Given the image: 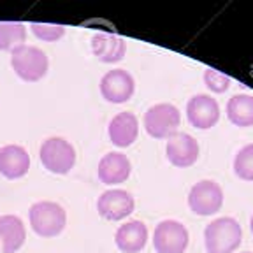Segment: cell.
<instances>
[{
    "instance_id": "21",
    "label": "cell",
    "mask_w": 253,
    "mask_h": 253,
    "mask_svg": "<svg viewBox=\"0 0 253 253\" xmlns=\"http://www.w3.org/2000/svg\"><path fill=\"white\" fill-rule=\"evenodd\" d=\"M30 28L37 39L47 41V42H55V41L62 39L63 34H65V27H63V25L30 23Z\"/></svg>"
},
{
    "instance_id": "24",
    "label": "cell",
    "mask_w": 253,
    "mask_h": 253,
    "mask_svg": "<svg viewBox=\"0 0 253 253\" xmlns=\"http://www.w3.org/2000/svg\"><path fill=\"white\" fill-rule=\"evenodd\" d=\"M243 253H252V252H243Z\"/></svg>"
},
{
    "instance_id": "4",
    "label": "cell",
    "mask_w": 253,
    "mask_h": 253,
    "mask_svg": "<svg viewBox=\"0 0 253 253\" xmlns=\"http://www.w3.org/2000/svg\"><path fill=\"white\" fill-rule=\"evenodd\" d=\"M144 128L155 139H170L181 123L179 109L172 104H155L144 113Z\"/></svg>"
},
{
    "instance_id": "12",
    "label": "cell",
    "mask_w": 253,
    "mask_h": 253,
    "mask_svg": "<svg viewBox=\"0 0 253 253\" xmlns=\"http://www.w3.org/2000/svg\"><path fill=\"white\" fill-rule=\"evenodd\" d=\"M132 172V164L126 158V155L120 153V151H113L107 153L100 158L99 162V179L104 185H120V183L126 181L130 178Z\"/></svg>"
},
{
    "instance_id": "3",
    "label": "cell",
    "mask_w": 253,
    "mask_h": 253,
    "mask_svg": "<svg viewBox=\"0 0 253 253\" xmlns=\"http://www.w3.org/2000/svg\"><path fill=\"white\" fill-rule=\"evenodd\" d=\"M11 67L14 69L18 78L28 81V83H36L46 76L49 62H47V56L42 49L23 44L12 51Z\"/></svg>"
},
{
    "instance_id": "19",
    "label": "cell",
    "mask_w": 253,
    "mask_h": 253,
    "mask_svg": "<svg viewBox=\"0 0 253 253\" xmlns=\"http://www.w3.org/2000/svg\"><path fill=\"white\" fill-rule=\"evenodd\" d=\"M27 27L20 21H0V51H14L25 44Z\"/></svg>"
},
{
    "instance_id": "1",
    "label": "cell",
    "mask_w": 253,
    "mask_h": 253,
    "mask_svg": "<svg viewBox=\"0 0 253 253\" xmlns=\"http://www.w3.org/2000/svg\"><path fill=\"white\" fill-rule=\"evenodd\" d=\"M243 241V229L232 216H221L208 223L204 243L208 253H234Z\"/></svg>"
},
{
    "instance_id": "11",
    "label": "cell",
    "mask_w": 253,
    "mask_h": 253,
    "mask_svg": "<svg viewBox=\"0 0 253 253\" xmlns=\"http://www.w3.org/2000/svg\"><path fill=\"white\" fill-rule=\"evenodd\" d=\"M166 153L169 162L174 167H179V169H185V167L194 166L199 160V153H201V148H199V142L195 141L190 134L185 132H178L174 134L172 137L167 141Z\"/></svg>"
},
{
    "instance_id": "16",
    "label": "cell",
    "mask_w": 253,
    "mask_h": 253,
    "mask_svg": "<svg viewBox=\"0 0 253 253\" xmlns=\"http://www.w3.org/2000/svg\"><path fill=\"white\" fill-rule=\"evenodd\" d=\"M148 241V229L141 220H130L120 225L115 234V243L123 253H139Z\"/></svg>"
},
{
    "instance_id": "14",
    "label": "cell",
    "mask_w": 253,
    "mask_h": 253,
    "mask_svg": "<svg viewBox=\"0 0 253 253\" xmlns=\"http://www.w3.org/2000/svg\"><path fill=\"white\" fill-rule=\"evenodd\" d=\"M30 169V155L23 146L7 144L0 148V174L7 179L23 178Z\"/></svg>"
},
{
    "instance_id": "13",
    "label": "cell",
    "mask_w": 253,
    "mask_h": 253,
    "mask_svg": "<svg viewBox=\"0 0 253 253\" xmlns=\"http://www.w3.org/2000/svg\"><path fill=\"white\" fill-rule=\"evenodd\" d=\"M111 142L118 148H128L134 144L139 135V120L130 111L118 113L111 120L109 128H107Z\"/></svg>"
},
{
    "instance_id": "22",
    "label": "cell",
    "mask_w": 253,
    "mask_h": 253,
    "mask_svg": "<svg viewBox=\"0 0 253 253\" xmlns=\"http://www.w3.org/2000/svg\"><path fill=\"white\" fill-rule=\"evenodd\" d=\"M204 83L208 90L214 91V93H223L229 90L230 86V78L221 72L214 71V69H206L204 71Z\"/></svg>"
},
{
    "instance_id": "6",
    "label": "cell",
    "mask_w": 253,
    "mask_h": 253,
    "mask_svg": "<svg viewBox=\"0 0 253 253\" xmlns=\"http://www.w3.org/2000/svg\"><path fill=\"white\" fill-rule=\"evenodd\" d=\"M188 206L199 216H211L223 206V190L213 179H202L190 188Z\"/></svg>"
},
{
    "instance_id": "9",
    "label": "cell",
    "mask_w": 253,
    "mask_h": 253,
    "mask_svg": "<svg viewBox=\"0 0 253 253\" xmlns=\"http://www.w3.org/2000/svg\"><path fill=\"white\" fill-rule=\"evenodd\" d=\"M186 118L192 126L199 130H208L220 120V106L211 95H194L186 104Z\"/></svg>"
},
{
    "instance_id": "2",
    "label": "cell",
    "mask_w": 253,
    "mask_h": 253,
    "mask_svg": "<svg viewBox=\"0 0 253 253\" xmlns=\"http://www.w3.org/2000/svg\"><path fill=\"white\" fill-rule=\"evenodd\" d=\"M32 230L41 237H55L65 229L67 213L62 206L51 201H41L30 208Z\"/></svg>"
},
{
    "instance_id": "8",
    "label": "cell",
    "mask_w": 253,
    "mask_h": 253,
    "mask_svg": "<svg viewBox=\"0 0 253 253\" xmlns=\"http://www.w3.org/2000/svg\"><path fill=\"white\" fill-rule=\"evenodd\" d=\"M135 91V81L125 69H113L100 79V93L111 104H123L132 99Z\"/></svg>"
},
{
    "instance_id": "20",
    "label": "cell",
    "mask_w": 253,
    "mask_h": 253,
    "mask_svg": "<svg viewBox=\"0 0 253 253\" xmlns=\"http://www.w3.org/2000/svg\"><path fill=\"white\" fill-rule=\"evenodd\" d=\"M234 172L243 181H253V142L246 144L234 157Z\"/></svg>"
},
{
    "instance_id": "10",
    "label": "cell",
    "mask_w": 253,
    "mask_h": 253,
    "mask_svg": "<svg viewBox=\"0 0 253 253\" xmlns=\"http://www.w3.org/2000/svg\"><path fill=\"white\" fill-rule=\"evenodd\" d=\"M135 201L130 192L113 188L104 192L97 201V211L102 218L109 221H118L134 213Z\"/></svg>"
},
{
    "instance_id": "23",
    "label": "cell",
    "mask_w": 253,
    "mask_h": 253,
    "mask_svg": "<svg viewBox=\"0 0 253 253\" xmlns=\"http://www.w3.org/2000/svg\"><path fill=\"white\" fill-rule=\"evenodd\" d=\"M250 230H252V234H253V214H252V218H250Z\"/></svg>"
},
{
    "instance_id": "5",
    "label": "cell",
    "mask_w": 253,
    "mask_h": 253,
    "mask_svg": "<svg viewBox=\"0 0 253 253\" xmlns=\"http://www.w3.org/2000/svg\"><path fill=\"white\" fill-rule=\"evenodd\" d=\"M39 158L53 174H67L76 164V150L63 137H49L41 144Z\"/></svg>"
},
{
    "instance_id": "7",
    "label": "cell",
    "mask_w": 253,
    "mask_h": 253,
    "mask_svg": "<svg viewBox=\"0 0 253 253\" xmlns=\"http://www.w3.org/2000/svg\"><path fill=\"white\" fill-rule=\"evenodd\" d=\"M188 241V230L178 220H164L155 227L153 248L157 253H185Z\"/></svg>"
},
{
    "instance_id": "18",
    "label": "cell",
    "mask_w": 253,
    "mask_h": 253,
    "mask_svg": "<svg viewBox=\"0 0 253 253\" xmlns=\"http://www.w3.org/2000/svg\"><path fill=\"white\" fill-rule=\"evenodd\" d=\"M227 118L236 126H252L253 125V95L236 93L227 102Z\"/></svg>"
},
{
    "instance_id": "15",
    "label": "cell",
    "mask_w": 253,
    "mask_h": 253,
    "mask_svg": "<svg viewBox=\"0 0 253 253\" xmlns=\"http://www.w3.org/2000/svg\"><path fill=\"white\" fill-rule=\"evenodd\" d=\"M126 51V42L123 37L115 34L99 32L91 37V53L97 56V60L104 63H116L123 60Z\"/></svg>"
},
{
    "instance_id": "17",
    "label": "cell",
    "mask_w": 253,
    "mask_h": 253,
    "mask_svg": "<svg viewBox=\"0 0 253 253\" xmlns=\"http://www.w3.org/2000/svg\"><path fill=\"white\" fill-rule=\"evenodd\" d=\"M27 230L23 221L16 214H4L0 216V243L2 253H14L25 245Z\"/></svg>"
}]
</instances>
